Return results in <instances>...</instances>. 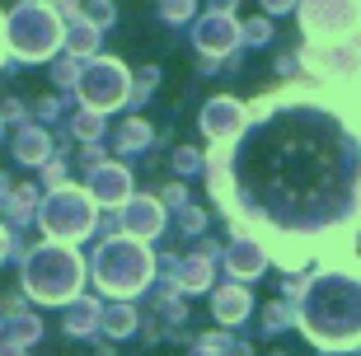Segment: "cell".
I'll return each mask as SVG.
<instances>
[]
</instances>
